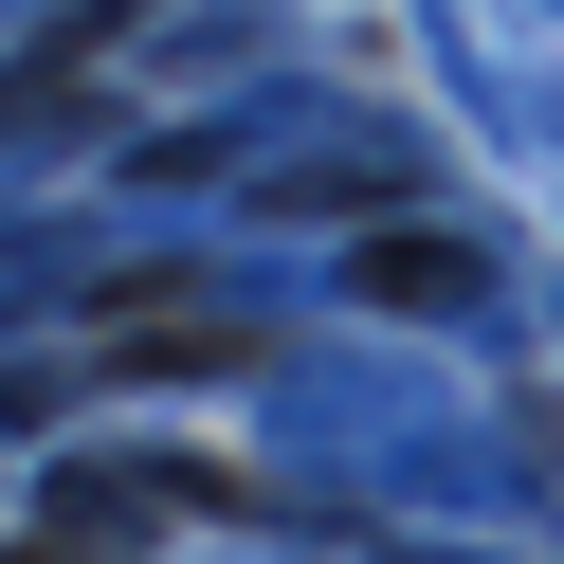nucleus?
I'll return each mask as SVG.
<instances>
[{"label": "nucleus", "mask_w": 564, "mask_h": 564, "mask_svg": "<svg viewBox=\"0 0 564 564\" xmlns=\"http://www.w3.org/2000/svg\"><path fill=\"white\" fill-rule=\"evenodd\" d=\"M365 292H401V310L474 292V237H382V256H365Z\"/></svg>", "instance_id": "nucleus-1"}]
</instances>
